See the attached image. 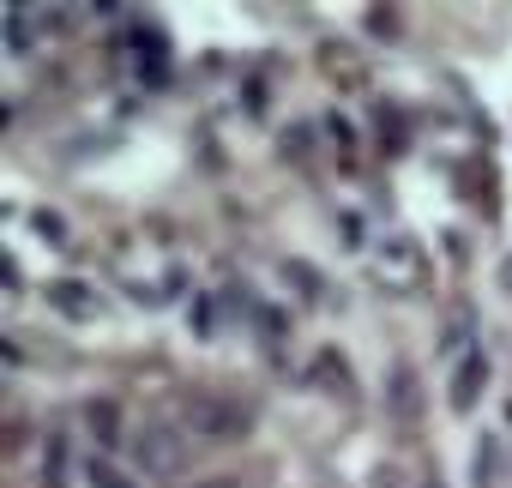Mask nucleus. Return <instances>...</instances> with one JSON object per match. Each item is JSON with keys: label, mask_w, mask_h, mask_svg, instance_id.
<instances>
[{"label": "nucleus", "mask_w": 512, "mask_h": 488, "mask_svg": "<svg viewBox=\"0 0 512 488\" xmlns=\"http://www.w3.org/2000/svg\"><path fill=\"white\" fill-rule=\"evenodd\" d=\"M139 464H145L151 476H181V464H187L181 434H175L169 422H145V428H139Z\"/></svg>", "instance_id": "obj_1"}, {"label": "nucleus", "mask_w": 512, "mask_h": 488, "mask_svg": "<svg viewBox=\"0 0 512 488\" xmlns=\"http://www.w3.org/2000/svg\"><path fill=\"white\" fill-rule=\"evenodd\" d=\"M133 55H139V79L145 85H169V43L151 31V25H133Z\"/></svg>", "instance_id": "obj_2"}, {"label": "nucleus", "mask_w": 512, "mask_h": 488, "mask_svg": "<svg viewBox=\"0 0 512 488\" xmlns=\"http://www.w3.org/2000/svg\"><path fill=\"white\" fill-rule=\"evenodd\" d=\"M193 428L211 434V440H235V434H247V410L241 404H223V398H205L193 410Z\"/></svg>", "instance_id": "obj_3"}, {"label": "nucleus", "mask_w": 512, "mask_h": 488, "mask_svg": "<svg viewBox=\"0 0 512 488\" xmlns=\"http://www.w3.org/2000/svg\"><path fill=\"white\" fill-rule=\"evenodd\" d=\"M380 278L386 284H422V254L410 248V241H386V254H380Z\"/></svg>", "instance_id": "obj_4"}, {"label": "nucleus", "mask_w": 512, "mask_h": 488, "mask_svg": "<svg viewBox=\"0 0 512 488\" xmlns=\"http://www.w3.org/2000/svg\"><path fill=\"white\" fill-rule=\"evenodd\" d=\"M49 302L67 308L73 320H91V314H97V290H85L79 278H55V284H49Z\"/></svg>", "instance_id": "obj_5"}, {"label": "nucleus", "mask_w": 512, "mask_h": 488, "mask_svg": "<svg viewBox=\"0 0 512 488\" xmlns=\"http://www.w3.org/2000/svg\"><path fill=\"white\" fill-rule=\"evenodd\" d=\"M482 380H488V362L470 350V356H458V380H452V410H470L476 404V392H482Z\"/></svg>", "instance_id": "obj_6"}, {"label": "nucleus", "mask_w": 512, "mask_h": 488, "mask_svg": "<svg viewBox=\"0 0 512 488\" xmlns=\"http://www.w3.org/2000/svg\"><path fill=\"white\" fill-rule=\"evenodd\" d=\"M91 428H97L103 440H115V434H121V410H115V404H91Z\"/></svg>", "instance_id": "obj_7"}, {"label": "nucleus", "mask_w": 512, "mask_h": 488, "mask_svg": "<svg viewBox=\"0 0 512 488\" xmlns=\"http://www.w3.org/2000/svg\"><path fill=\"white\" fill-rule=\"evenodd\" d=\"M91 482H97V488H133V482H127L121 470H109L103 458H91Z\"/></svg>", "instance_id": "obj_8"}, {"label": "nucleus", "mask_w": 512, "mask_h": 488, "mask_svg": "<svg viewBox=\"0 0 512 488\" xmlns=\"http://www.w3.org/2000/svg\"><path fill=\"white\" fill-rule=\"evenodd\" d=\"M368 25H374V37H398V25H392V13H386V7H374V13H368Z\"/></svg>", "instance_id": "obj_9"}, {"label": "nucleus", "mask_w": 512, "mask_h": 488, "mask_svg": "<svg viewBox=\"0 0 512 488\" xmlns=\"http://www.w3.org/2000/svg\"><path fill=\"white\" fill-rule=\"evenodd\" d=\"M428 488H440V482H428Z\"/></svg>", "instance_id": "obj_10"}]
</instances>
